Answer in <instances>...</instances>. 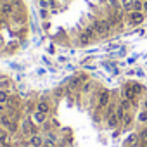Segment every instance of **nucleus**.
<instances>
[{
	"label": "nucleus",
	"instance_id": "f257e3e1",
	"mask_svg": "<svg viewBox=\"0 0 147 147\" xmlns=\"http://www.w3.org/2000/svg\"><path fill=\"white\" fill-rule=\"evenodd\" d=\"M109 102H111V92H109V90H100L99 95H97V106H95V109H94V118H95V121L100 119V113L109 106Z\"/></svg>",
	"mask_w": 147,
	"mask_h": 147
},
{
	"label": "nucleus",
	"instance_id": "f03ea898",
	"mask_svg": "<svg viewBox=\"0 0 147 147\" xmlns=\"http://www.w3.org/2000/svg\"><path fill=\"white\" fill-rule=\"evenodd\" d=\"M36 133H40V130L36 128V123L31 118H24V121L21 125V135L31 137V135H36Z\"/></svg>",
	"mask_w": 147,
	"mask_h": 147
},
{
	"label": "nucleus",
	"instance_id": "7ed1b4c3",
	"mask_svg": "<svg viewBox=\"0 0 147 147\" xmlns=\"http://www.w3.org/2000/svg\"><path fill=\"white\" fill-rule=\"evenodd\" d=\"M92 30L95 31L97 36H106V35L111 31V28H109V24H107L106 19H95V21L92 23Z\"/></svg>",
	"mask_w": 147,
	"mask_h": 147
},
{
	"label": "nucleus",
	"instance_id": "20e7f679",
	"mask_svg": "<svg viewBox=\"0 0 147 147\" xmlns=\"http://www.w3.org/2000/svg\"><path fill=\"white\" fill-rule=\"evenodd\" d=\"M137 97H138V92L135 88V83H126L125 88H123V99H126V100H130L133 104V100Z\"/></svg>",
	"mask_w": 147,
	"mask_h": 147
},
{
	"label": "nucleus",
	"instance_id": "39448f33",
	"mask_svg": "<svg viewBox=\"0 0 147 147\" xmlns=\"http://www.w3.org/2000/svg\"><path fill=\"white\" fill-rule=\"evenodd\" d=\"M144 12H138V11H131V12H128V16H126V21H128V24L130 26H138V24H142L144 23Z\"/></svg>",
	"mask_w": 147,
	"mask_h": 147
},
{
	"label": "nucleus",
	"instance_id": "423d86ee",
	"mask_svg": "<svg viewBox=\"0 0 147 147\" xmlns=\"http://www.w3.org/2000/svg\"><path fill=\"white\" fill-rule=\"evenodd\" d=\"M14 11H16V7H14L12 2H4V4H0V16H2L4 19L9 18V16H12Z\"/></svg>",
	"mask_w": 147,
	"mask_h": 147
},
{
	"label": "nucleus",
	"instance_id": "0eeeda50",
	"mask_svg": "<svg viewBox=\"0 0 147 147\" xmlns=\"http://www.w3.org/2000/svg\"><path fill=\"white\" fill-rule=\"evenodd\" d=\"M26 144H28V147H43V137L40 133L31 135V137H28Z\"/></svg>",
	"mask_w": 147,
	"mask_h": 147
},
{
	"label": "nucleus",
	"instance_id": "6e6552de",
	"mask_svg": "<svg viewBox=\"0 0 147 147\" xmlns=\"http://www.w3.org/2000/svg\"><path fill=\"white\" fill-rule=\"evenodd\" d=\"M47 118H49V114H45V113H42V111H35L33 116H31V119H33L36 125H43V123H47Z\"/></svg>",
	"mask_w": 147,
	"mask_h": 147
},
{
	"label": "nucleus",
	"instance_id": "1a4fd4ad",
	"mask_svg": "<svg viewBox=\"0 0 147 147\" xmlns=\"http://www.w3.org/2000/svg\"><path fill=\"white\" fill-rule=\"evenodd\" d=\"M138 142H140L138 133H131V135H128V137H126V140H125V147H137V145H138Z\"/></svg>",
	"mask_w": 147,
	"mask_h": 147
},
{
	"label": "nucleus",
	"instance_id": "9d476101",
	"mask_svg": "<svg viewBox=\"0 0 147 147\" xmlns=\"http://www.w3.org/2000/svg\"><path fill=\"white\" fill-rule=\"evenodd\" d=\"M12 123H16V121H12V119H11V116H9L7 113H5V114H4L2 118H0V126H2L4 130H7V131L11 130V126H12Z\"/></svg>",
	"mask_w": 147,
	"mask_h": 147
},
{
	"label": "nucleus",
	"instance_id": "9b49d317",
	"mask_svg": "<svg viewBox=\"0 0 147 147\" xmlns=\"http://www.w3.org/2000/svg\"><path fill=\"white\" fill-rule=\"evenodd\" d=\"M116 107H118V106H116L114 102H109V106H107V107H106V109L102 111V113H104V114H102V119L106 121L107 118H111V116H113V114L116 113Z\"/></svg>",
	"mask_w": 147,
	"mask_h": 147
},
{
	"label": "nucleus",
	"instance_id": "f8f14e48",
	"mask_svg": "<svg viewBox=\"0 0 147 147\" xmlns=\"http://www.w3.org/2000/svg\"><path fill=\"white\" fill-rule=\"evenodd\" d=\"M36 111H42V113H45V114H50V102H47V100H38Z\"/></svg>",
	"mask_w": 147,
	"mask_h": 147
},
{
	"label": "nucleus",
	"instance_id": "ddd939ff",
	"mask_svg": "<svg viewBox=\"0 0 147 147\" xmlns=\"http://www.w3.org/2000/svg\"><path fill=\"white\" fill-rule=\"evenodd\" d=\"M106 125H107L109 128H118V126H121V123H119V119H118L116 113H114L111 118H107V119H106Z\"/></svg>",
	"mask_w": 147,
	"mask_h": 147
},
{
	"label": "nucleus",
	"instance_id": "4468645a",
	"mask_svg": "<svg viewBox=\"0 0 147 147\" xmlns=\"http://www.w3.org/2000/svg\"><path fill=\"white\" fill-rule=\"evenodd\" d=\"M131 123H133V114L128 111V113H126V116H125V119L121 121V130H128Z\"/></svg>",
	"mask_w": 147,
	"mask_h": 147
},
{
	"label": "nucleus",
	"instance_id": "2eb2a0df",
	"mask_svg": "<svg viewBox=\"0 0 147 147\" xmlns=\"http://www.w3.org/2000/svg\"><path fill=\"white\" fill-rule=\"evenodd\" d=\"M11 87H12V83H11V80L7 78V76H0V90H11Z\"/></svg>",
	"mask_w": 147,
	"mask_h": 147
},
{
	"label": "nucleus",
	"instance_id": "dca6fc26",
	"mask_svg": "<svg viewBox=\"0 0 147 147\" xmlns=\"http://www.w3.org/2000/svg\"><path fill=\"white\" fill-rule=\"evenodd\" d=\"M121 9L128 14L133 11V0H121Z\"/></svg>",
	"mask_w": 147,
	"mask_h": 147
},
{
	"label": "nucleus",
	"instance_id": "f3484780",
	"mask_svg": "<svg viewBox=\"0 0 147 147\" xmlns=\"http://www.w3.org/2000/svg\"><path fill=\"white\" fill-rule=\"evenodd\" d=\"M137 121H138V123H142V125H145V123H147V109H142V111L137 114Z\"/></svg>",
	"mask_w": 147,
	"mask_h": 147
},
{
	"label": "nucleus",
	"instance_id": "a211bd4d",
	"mask_svg": "<svg viewBox=\"0 0 147 147\" xmlns=\"http://www.w3.org/2000/svg\"><path fill=\"white\" fill-rule=\"evenodd\" d=\"M9 97H11V94L7 90H0V104H7Z\"/></svg>",
	"mask_w": 147,
	"mask_h": 147
},
{
	"label": "nucleus",
	"instance_id": "6ab92c4d",
	"mask_svg": "<svg viewBox=\"0 0 147 147\" xmlns=\"http://www.w3.org/2000/svg\"><path fill=\"white\" fill-rule=\"evenodd\" d=\"M80 92H82L83 95H85V94H88V92H92V82H85V83L82 85Z\"/></svg>",
	"mask_w": 147,
	"mask_h": 147
},
{
	"label": "nucleus",
	"instance_id": "aec40b11",
	"mask_svg": "<svg viewBox=\"0 0 147 147\" xmlns=\"http://www.w3.org/2000/svg\"><path fill=\"white\" fill-rule=\"evenodd\" d=\"M133 11L144 12V0H133Z\"/></svg>",
	"mask_w": 147,
	"mask_h": 147
},
{
	"label": "nucleus",
	"instance_id": "412c9836",
	"mask_svg": "<svg viewBox=\"0 0 147 147\" xmlns=\"http://www.w3.org/2000/svg\"><path fill=\"white\" fill-rule=\"evenodd\" d=\"M138 138H140V140H147V126H145V125H144V128H140Z\"/></svg>",
	"mask_w": 147,
	"mask_h": 147
},
{
	"label": "nucleus",
	"instance_id": "4be33fe9",
	"mask_svg": "<svg viewBox=\"0 0 147 147\" xmlns=\"http://www.w3.org/2000/svg\"><path fill=\"white\" fill-rule=\"evenodd\" d=\"M40 7L42 9H49L50 7V2H49V0H40Z\"/></svg>",
	"mask_w": 147,
	"mask_h": 147
},
{
	"label": "nucleus",
	"instance_id": "5701e85b",
	"mask_svg": "<svg viewBox=\"0 0 147 147\" xmlns=\"http://www.w3.org/2000/svg\"><path fill=\"white\" fill-rule=\"evenodd\" d=\"M5 113H7V107H5V104H0V118H2Z\"/></svg>",
	"mask_w": 147,
	"mask_h": 147
},
{
	"label": "nucleus",
	"instance_id": "b1692460",
	"mask_svg": "<svg viewBox=\"0 0 147 147\" xmlns=\"http://www.w3.org/2000/svg\"><path fill=\"white\" fill-rule=\"evenodd\" d=\"M40 16H42L43 19H47V16H49V12H47V9H42V12H40Z\"/></svg>",
	"mask_w": 147,
	"mask_h": 147
},
{
	"label": "nucleus",
	"instance_id": "393cba45",
	"mask_svg": "<svg viewBox=\"0 0 147 147\" xmlns=\"http://www.w3.org/2000/svg\"><path fill=\"white\" fill-rule=\"evenodd\" d=\"M119 133H121V130H114V131H113V138H118Z\"/></svg>",
	"mask_w": 147,
	"mask_h": 147
},
{
	"label": "nucleus",
	"instance_id": "a878e982",
	"mask_svg": "<svg viewBox=\"0 0 147 147\" xmlns=\"http://www.w3.org/2000/svg\"><path fill=\"white\" fill-rule=\"evenodd\" d=\"M142 109H147V97L142 100Z\"/></svg>",
	"mask_w": 147,
	"mask_h": 147
},
{
	"label": "nucleus",
	"instance_id": "bb28decb",
	"mask_svg": "<svg viewBox=\"0 0 147 147\" xmlns=\"http://www.w3.org/2000/svg\"><path fill=\"white\" fill-rule=\"evenodd\" d=\"M144 12L147 14V0H144Z\"/></svg>",
	"mask_w": 147,
	"mask_h": 147
},
{
	"label": "nucleus",
	"instance_id": "cd10ccee",
	"mask_svg": "<svg viewBox=\"0 0 147 147\" xmlns=\"http://www.w3.org/2000/svg\"><path fill=\"white\" fill-rule=\"evenodd\" d=\"M145 126H147V123H145Z\"/></svg>",
	"mask_w": 147,
	"mask_h": 147
},
{
	"label": "nucleus",
	"instance_id": "c85d7f7f",
	"mask_svg": "<svg viewBox=\"0 0 147 147\" xmlns=\"http://www.w3.org/2000/svg\"><path fill=\"white\" fill-rule=\"evenodd\" d=\"M54 147H57V145H54Z\"/></svg>",
	"mask_w": 147,
	"mask_h": 147
}]
</instances>
